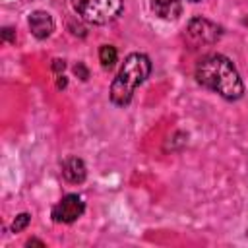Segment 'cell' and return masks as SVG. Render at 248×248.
<instances>
[{"instance_id": "obj_6", "label": "cell", "mask_w": 248, "mask_h": 248, "mask_svg": "<svg viewBox=\"0 0 248 248\" xmlns=\"http://www.w3.org/2000/svg\"><path fill=\"white\" fill-rule=\"evenodd\" d=\"M29 29L37 39H46L54 31V21H52L50 14H46L43 10H37L29 16Z\"/></svg>"}, {"instance_id": "obj_4", "label": "cell", "mask_w": 248, "mask_h": 248, "mask_svg": "<svg viewBox=\"0 0 248 248\" xmlns=\"http://www.w3.org/2000/svg\"><path fill=\"white\" fill-rule=\"evenodd\" d=\"M83 209H85L83 200L78 194H68L52 207V219L56 223H74L78 217H81Z\"/></svg>"}, {"instance_id": "obj_2", "label": "cell", "mask_w": 248, "mask_h": 248, "mask_svg": "<svg viewBox=\"0 0 248 248\" xmlns=\"http://www.w3.org/2000/svg\"><path fill=\"white\" fill-rule=\"evenodd\" d=\"M151 72V62L145 54L132 52L126 56L118 76L110 85V101L118 107H126L138 85H141Z\"/></svg>"}, {"instance_id": "obj_14", "label": "cell", "mask_w": 248, "mask_h": 248, "mask_svg": "<svg viewBox=\"0 0 248 248\" xmlns=\"http://www.w3.org/2000/svg\"><path fill=\"white\" fill-rule=\"evenodd\" d=\"M52 68H54V72H60V70H64V60H54Z\"/></svg>"}, {"instance_id": "obj_16", "label": "cell", "mask_w": 248, "mask_h": 248, "mask_svg": "<svg viewBox=\"0 0 248 248\" xmlns=\"http://www.w3.org/2000/svg\"><path fill=\"white\" fill-rule=\"evenodd\" d=\"M190 2H200V0H190Z\"/></svg>"}, {"instance_id": "obj_1", "label": "cell", "mask_w": 248, "mask_h": 248, "mask_svg": "<svg viewBox=\"0 0 248 248\" xmlns=\"http://www.w3.org/2000/svg\"><path fill=\"white\" fill-rule=\"evenodd\" d=\"M196 79L229 101H236L244 93V83L234 64L223 54H209L202 58L196 66Z\"/></svg>"}, {"instance_id": "obj_12", "label": "cell", "mask_w": 248, "mask_h": 248, "mask_svg": "<svg viewBox=\"0 0 248 248\" xmlns=\"http://www.w3.org/2000/svg\"><path fill=\"white\" fill-rule=\"evenodd\" d=\"M2 39L4 41H14V35H12V29L10 27H4L2 29Z\"/></svg>"}, {"instance_id": "obj_8", "label": "cell", "mask_w": 248, "mask_h": 248, "mask_svg": "<svg viewBox=\"0 0 248 248\" xmlns=\"http://www.w3.org/2000/svg\"><path fill=\"white\" fill-rule=\"evenodd\" d=\"M151 10L167 21L178 19V16L182 14V2L180 0H151Z\"/></svg>"}, {"instance_id": "obj_7", "label": "cell", "mask_w": 248, "mask_h": 248, "mask_svg": "<svg viewBox=\"0 0 248 248\" xmlns=\"http://www.w3.org/2000/svg\"><path fill=\"white\" fill-rule=\"evenodd\" d=\"M62 176L70 182V184H79L85 180L87 176V169L83 165L81 159L78 157H68L64 163H62Z\"/></svg>"}, {"instance_id": "obj_13", "label": "cell", "mask_w": 248, "mask_h": 248, "mask_svg": "<svg viewBox=\"0 0 248 248\" xmlns=\"http://www.w3.org/2000/svg\"><path fill=\"white\" fill-rule=\"evenodd\" d=\"M56 87H58V89L66 87V78H64L62 74H58V79H56Z\"/></svg>"}, {"instance_id": "obj_3", "label": "cell", "mask_w": 248, "mask_h": 248, "mask_svg": "<svg viewBox=\"0 0 248 248\" xmlns=\"http://www.w3.org/2000/svg\"><path fill=\"white\" fill-rule=\"evenodd\" d=\"M72 6L85 21L95 25L108 23L122 12V0H72Z\"/></svg>"}, {"instance_id": "obj_10", "label": "cell", "mask_w": 248, "mask_h": 248, "mask_svg": "<svg viewBox=\"0 0 248 248\" xmlns=\"http://www.w3.org/2000/svg\"><path fill=\"white\" fill-rule=\"evenodd\" d=\"M29 219H31V215H29V213H19V215L14 219V223H12V231H14V232L23 231V229L29 225Z\"/></svg>"}, {"instance_id": "obj_15", "label": "cell", "mask_w": 248, "mask_h": 248, "mask_svg": "<svg viewBox=\"0 0 248 248\" xmlns=\"http://www.w3.org/2000/svg\"><path fill=\"white\" fill-rule=\"evenodd\" d=\"M31 244H37V246H45V244H43V242H41V240H35V238H33V240H29V242H27V246H31Z\"/></svg>"}, {"instance_id": "obj_5", "label": "cell", "mask_w": 248, "mask_h": 248, "mask_svg": "<svg viewBox=\"0 0 248 248\" xmlns=\"http://www.w3.org/2000/svg\"><path fill=\"white\" fill-rule=\"evenodd\" d=\"M188 35L200 45H213L221 37V27L209 19L194 17L188 23Z\"/></svg>"}, {"instance_id": "obj_9", "label": "cell", "mask_w": 248, "mask_h": 248, "mask_svg": "<svg viewBox=\"0 0 248 248\" xmlns=\"http://www.w3.org/2000/svg\"><path fill=\"white\" fill-rule=\"evenodd\" d=\"M118 54H116V48L112 45H103L101 50H99V60H101V66L103 68H112L114 62H116Z\"/></svg>"}, {"instance_id": "obj_11", "label": "cell", "mask_w": 248, "mask_h": 248, "mask_svg": "<svg viewBox=\"0 0 248 248\" xmlns=\"http://www.w3.org/2000/svg\"><path fill=\"white\" fill-rule=\"evenodd\" d=\"M74 70H76V74H79V76H81V79H83V81L87 79V70L83 68V64H76V68H74Z\"/></svg>"}]
</instances>
